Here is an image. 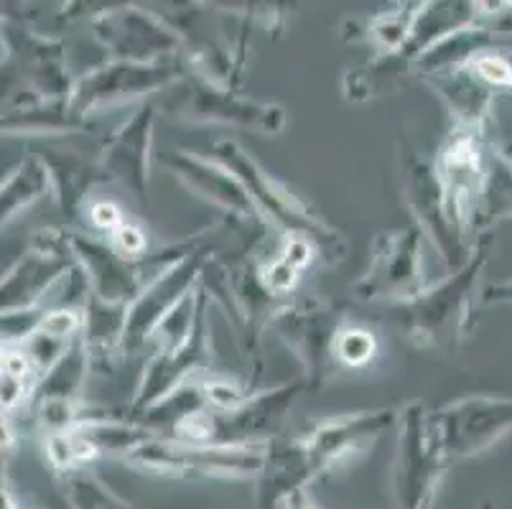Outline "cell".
Segmentation results:
<instances>
[{"instance_id": "26", "label": "cell", "mask_w": 512, "mask_h": 509, "mask_svg": "<svg viewBox=\"0 0 512 509\" xmlns=\"http://www.w3.org/2000/svg\"><path fill=\"white\" fill-rule=\"evenodd\" d=\"M314 245L306 242L304 237H286V245L281 247L276 258L268 260V265H263V280L268 291L276 298L288 296L296 286L299 275L304 273L306 265L314 258Z\"/></svg>"}, {"instance_id": "9", "label": "cell", "mask_w": 512, "mask_h": 509, "mask_svg": "<svg viewBox=\"0 0 512 509\" xmlns=\"http://www.w3.org/2000/svg\"><path fill=\"white\" fill-rule=\"evenodd\" d=\"M428 428L446 466L477 456L512 431V398L469 395L428 413Z\"/></svg>"}, {"instance_id": "28", "label": "cell", "mask_w": 512, "mask_h": 509, "mask_svg": "<svg viewBox=\"0 0 512 509\" xmlns=\"http://www.w3.org/2000/svg\"><path fill=\"white\" fill-rule=\"evenodd\" d=\"M421 8L423 3H416V6L413 3H403V6H398V11L380 13V16H375L367 23V36H370V41L377 49H383V54L385 51L398 49L411 36V28L416 23Z\"/></svg>"}, {"instance_id": "33", "label": "cell", "mask_w": 512, "mask_h": 509, "mask_svg": "<svg viewBox=\"0 0 512 509\" xmlns=\"http://www.w3.org/2000/svg\"><path fill=\"white\" fill-rule=\"evenodd\" d=\"M283 507L286 509H314V504H311V499L306 497V492H296V494H291L286 502H283Z\"/></svg>"}, {"instance_id": "34", "label": "cell", "mask_w": 512, "mask_h": 509, "mask_svg": "<svg viewBox=\"0 0 512 509\" xmlns=\"http://www.w3.org/2000/svg\"><path fill=\"white\" fill-rule=\"evenodd\" d=\"M3 509H21L16 499L11 497V492H3Z\"/></svg>"}, {"instance_id": "17", "label": "cell", "mask_w": 512, "mask_h": 509, "mask_svg": "<svg viewBox=\"0 0 512 509\" xmlns=\"http://www.w3.org/2000/svg\"><path fill=\"white\" fill-rule=\"evenodd\" d=\"M398 415L400 413L390 408L365 410V413L355 415H334V418H324L319 423L306 426L291 441L304 456L311 476H319L347 459L349 454H357L362 446L375 441L383 431H388Z\"/></svg>"}, {"instance_id": "3", "label": "cell", "mask_w": 512, "mask_h": 509, "mask_svg": "<svg viewBox=\"0 0 512 509\" xmlns=\"http://www.w3.org/2000/svg\"><path fill=\"white\" fill-rule=\"evenodd\" d=\"M301 390H306L304 377L250 395L245 403L232 410H202V413L179 420L166 438L181 443H199V446L271 443V438L281 431L283 420Z\"/></svg>"}, {"instance_id": "4", "label": "cell", "mask_w": 512, "mask_h": 509, "mask_svg": "<svg viewBox=\"0 0 512 509\" xmlns=\"http://www.w3.org/2000/svg\"><path fill=\"white\" fill-rule=\"evenodd\" d=\"M271 443L248 446H199L171 438H153L123 456L125 464L143 474L171 479H260L268 464Z\"/></svg>"}, {"instance_id": "10", "label": "cell", "mask_w": 512, "mask_h": 509, "mask_svg": "<svg viewBox=\"0 0 512 509\" xmlns=\"http://www.w3.org/2000/svg\"><path fill=\"white\" fill-rule=\"evenodd\" d=\"M400 179H403V199L423 235L434 242L436 252L449 268L454 265L464 268L477 247L469 245L451 222L434 161H428L406 138L400 140Z\"/></svg>"}, {"instance_id": "23", "label": "cell", "mask_w": 512, "mask_h": 509, "mask_svg": "<svg viewBox=\"0 0 512 509\" xmlns=\"http://www.w3.org/2000/svg\"><path fill=\"white\" fill-rule=\"evenodd\" d=\"M85 115L72 110L69 100H46L36 97L26 107H11L3 118L8 135H46V133H77L87 130Z\"/></svg>"}, {"instance_id": "13", "label": "cell", "mask_w": 512, "mask_h": 509, "mask_svg": "<svg viewBox=\"0 0 512 509\" xmlns=\"http://www.w3.org/2000/svg\"><path fill=\"white\" fill-rule=\"evenodd\" d=\"M212 364V324H209V296L199 286V306L194 329L181 347L169 352H153L151 362L146 364V372L141 377L133 403L125 410L128 420H136L156 403L171 395L176 387L189 382L192 377L204 375Z\"/></svg>"}, {"instance_id": "6", "label": "cell", "mask_w": 512, "mask_h": 509, "mask_svg": "<svg viewBox=\"0 0 512 509\" xmlns=\"http://www.w3.org/2000/svg\"><path fill=\"white\" fill-rule=\"evenodd\" d=\"M490 148L484 128L456 125L434 156L436 176L444 191L451 222L472 247H477L479 242L474 235V222H477L479 199L487 181Z\"/></svg>"}, {"instance_id": "16", "label": "cell", "mask_w": 512, "mask_h": 509, "mask_svg": "<svg viewBox=\"0 0 512 509\" xmlns=\"http://www.w3.org/2000/svg\"><path fill=\"white\" fill-rule=\"evenodd\" d=\"M186 74L184 62H164V64H138V62H110L92 69L90 74L74 84L69 105L79 115L102 110V107L120 105L133 97L148 95V92L174 87Z\"/></svg>"}, {"instance_id": "31", "label": "cell", "mask_w": 512, "mask_h": 509, "mask_svg": "<svg viewBox=\"0 0 512 509\" xmlns=\"http://www.w3.org/2000/svg\"><path fill=\"white\" fill-rule=\"evenodd\" d=\"M90 219L97 230L102 232H115L118 227H123V212L115 207L113 202H97L90 207Z\"/></svg>"}, {"instance_id": "21", "label": "cell", "mask_w": 512, "mask_h": 509, "mask_svg": "<svg viewBox=\"0 0 512 509\" xmlns=\"http://www.w3.org/2000/svg\"><path fill=\"white\" fill-rule=\"evenodd\" d=\"M125 321H128V306L102 301L95 293L87 296L82 342H85L90 367L95 372L110 375L115 364L125 357Z\"/></svg>"}, {"instance_id": "12", "label": "cell", "mask_w": 512, "mask_h": 509, "mask_svg": "<svg viewBox=\"0 0 512 509\" xmlns=\"http://www.w3.org/2000/svg\"><path fill=\"white\" fill-rule=\"evenodd\" d=\"M398 459L393 466V494L398 509H431L441 474V461L423 403H408L400 410Z\"/></svg>"}, {"instance_id": "22", "label": "cell", "mask_w": 512, "mask_h": 509, "mask_svg": "<svg viewBox=\"0 0 512 509\" xmlns=\"http://www.w3.org/2000/svg\"><path fill=\"white\" fill-rule=\"evenodd\" d=\"M39 158L49 168L51 186H54V194H57L59 209L69 219L79 212L87 191L97 181H105L97 161H87V158L77 156L72 151H41Z\"/></svg>"}, {"instance_id": "2", "label": "cell", "mask_w": 512, "mask_h": 509, "mask_svg": "<svg viewBox=\"0 0 512 509\" xmlns=\"http://www.w3.org/2000/svg\"><path fill=\"white\" fill-rule=\"evenodd\" d=\"M212 156L245 186L260 217L276 224L278 230L286 232V237H304L306 242L314 245L321 258L332 265L347 258V242H344L342 232H337L334 227L321 222L316 214H311L299 196H293L271 174H265L263 168L237 143H232V140L214 143Z\"/></svg>"}, {"instance_id": "24", "label": "cell", "mask_w": 512, "mask_h": 509, "mask_svg": "<svg viewBox=\"0 0 512 509\" xmlns=\"http://www.w3.org/2000/svg\"><path fill=\"white\" fill-rule=\"evenodd\" d=\"M502 219H512V153L490 148V166H487V181H484L482 199H479L474 235H490L492 224Z\"/></svg>"}, {"instance_id": "14", "label": "cell", "mask_w": 512, "mask_h": 509, "mask_svg": "<svg viewBox=\"0 0 512 509\" xmlns=\"http://www.w3.org/2000/svg\"><path fill=\"white\" fill-rule=\"evenodd\" d=\"M77 268L69 230L39 232L23 258L3 275V311L36 308L62 286L67 273Z\"/></svg>"}, {"instance_id": "11", "label": "cell", "mask_w": 512, "mask_h": 509, "mask_svg": "<svg viewBox=\"0 0 512 509\" xmlns=\"http://www.w3.org/2000/svg\"><path fill=\"white\" fill-rule=\"evenodd\" d=\"M423 232L418 224L395 232H383L372 245L367 273L355 283L362 301L406 303L426 291L423 278Z\"/></svg>"}, {"instance_id": "20", "label": "cell", "mask_w": 512, "mask_h": 509, "mask_svg": "<svg viewBox=\"0 0 512 509\" xmlns=\"http://www.w3.org/2000/svg\"><path fill=\"white\" fill-rule=\"evenodd\" d=\"M156 158L161 166L174 171L176 179L184 181L186 189L197 191L202 199L225 209L237 222L250 224V227H260L265 222L258 209H255L253 199L245 191V186L225 166H212L204 158H197L184 151H166L158 153Z\"/></svg>"}, {"instance_id": "5", "label": "cell", "mask_w": 512, "mask_h": 509, "mask_svg": "<svg viewBox=\"0 0 512 509\" xmlns=\"http://www.w3.org/2000/svg\"><path fill=\"white\" fill-rule=\"evenodd\" d=\"M199 286L207 291L209 301L225 311L245 354L258 359L260 336L265 329H271L273 316L281 308L276 306L278 298L265 286L263 268L248 258L237 263L209 258L199 275Z\"/></svg>"}, {"instance_id": "32", "label": "cell", "mask_w": 512, "mask_h": 509, "mask_svg": "<svg viewBox=\"0 0 512 509\" xmlns=\"http://www.w3.org/2000/svg\"><path fill=\"white\" fill-rule=\"evenodd\" d=\"M482 303L484 306H492V303H512V280H505V283L484 288Z\"/></svg>"}, {"instance_id": "19", "label": "cell", "mask_w": 512, "mask_h": 509, "mask_svg": "<svg viewBox=\"0 0 512 509\" xmlns=\"http://www.w3.org/2000/svg\"><path fill=\"white\" fill-rule=\"evenodd\" d=\"M153 125H156V107L151 102L138 107L128 123L120 125L102 146L97 166L105 181H120L136 196L148 191V166H151Z\"/></svg>"}, {"instance_id": "7", "label": "cell", "mask_w": 512, "mask_h": 509, "mask_svg": "<svg viewBox=\"0 0 512 509\" xmlns=\"http://www.w3.org/2000/svg\"><path fill=\"white\" fill-rule=\"evenodd\" d=\"M271 329L299 359L306 387L316 390L334 375V364L339 362L337 339L344 326L332 303L311 296L296 298L278 308Z\"/></svg>"}, {"instance_id": "15", "label": "cell", "mask_w": 512, "mask_h": 509, "mask_svg": "<svg viewBox=\"0 0 512 509\" xmlns=\"http://www.w3.org/2000/svg\"><path fill=\"white\" fill-rule=\"evenodd\" d=\"M92 28H95V36L102 41V46H107L123 62H181V54H184L181 49L186 46L179 28L169 26L156 13L133 6L102 13L92 23Z\"/></svg>"}, {"instance_id": "1", "label": "cell", "mask_w": 512, "mask_h": 509, "mask_svg": "<svg viewBox=\"0 0 512 509\" xmlns=\"http://www.w3.org/2000/svg\"><path fill=\"white\" fill-rule=\"evenodd\" d=\"M492 235L479 237L472 260L459 273L441 280L439 286L426 288L418 298L406 303H395L388 308L390 326L403 334L408 344L418 349H441L451 352L459 347L469 334V314H472V296L479 273L487 265Z\"/></svg>"}, {"instance_id": "25", "label": "cell", "mask_w": 512, "mask_h": 509, "mask_svg": "<svg viewBox=\"0 0 512 509\" xmlns=\"http://www.w3.org/2000/svg\"><path fill=\"white\" fill-rule=\"evenodd\" d=\"M49 184V168H46V163L39 156L23 161L13 171L11 179L3 184V202H0L3 222H11L23 207H31L36 199H41L49 191Z\"/></svg>"}, {"instance_id": "27", "label": "cell", "mask_w": 512, "mask_h": 509, "mask_svg": "<svg viewBox=\"0 0 512 509\" xmlns=\"http://www.w3.org/2000/svg\"><path fill=\"white\" fill-rule=\"evenodd\" d=\"M64 494L72 509H136L92 474L69 471L64 476Z\"/></svg>"}, {"instance_id": "35", "label": "cell", "mask_w": 512, "mask_h": 509, "mask_svg": "<svg viewBox=\"0 0 512 509\" xmlns=\"http://www.w3.org/2000/svg\"><path fill=\"white\" fill-rule=\"evenodd\" d=\"M484 509H492V507H490V504H487V507H484Z\"/></svg>"}, {"instance_id": "18", "label": "cell", "mask_w": 512, "mask_h": 509, "mask_svg": "<svg viewBox=\"0 0 512 509\" xmlns=\"http://www.w3.org/2000/svg\"><path fill=\"white\" fill-rule=\"evenodd\" d=\"M207 260V247L199 245L192 255H186L181 263H176L174 268L158 275L151 286L130 303L123 336L125 357H133V354L141 352L151 342L158 324L194 291V283H199V275H202Z\"/></svg>"}, {"instance_id": "29", "label": "cell", "mask_w": 512, "mask_h": 509, "mask_svg": "<svg viewBox=\"0 0 512 509\" xmlns=\"http://www.w3.org/2000/svg\"><path fill=\"white\" fill-rule=\"evenodd\" d=\"M377 352L375 336L367 329H357V326H347L339 331L337 339V359L349 364V367H362V364L372 362Z\"/></svg>"}, {"instance_id": "8", "label": "cell", "mask_w": 512, "mask_h": 509, "mask_svg": "<svg viewBox=\"0 0 512 509\" xmlns=\"http://www.w3.org/2000/svg\"><path fill=\"white\" fill-rule=\"evenodd\" d=\"M166 110L186 123L237 125L265 135H276L286 128L283 107L237 95L235 90H227L199 72H186L171 87Z\"/></svg>"}, {"instance_id": "30", "label": "cell", "mask_w": 512, "mask_h": 509, "mask_svg": "<svg viewBox=\"0 0 512 509\" xmlns=\"http://www.w3.org/2000/svg\"><path fill=\"white\" fill-rule=\"evenodd\" d=\"M110 245H113L115 250L120 252V255H125V258H130V260L146 258V255H148V252H146V247H148L146 235L138 230L136 224L125 222L123 227H118V230L113 232V242H110Z\"/></svg>"}]
</instances>
